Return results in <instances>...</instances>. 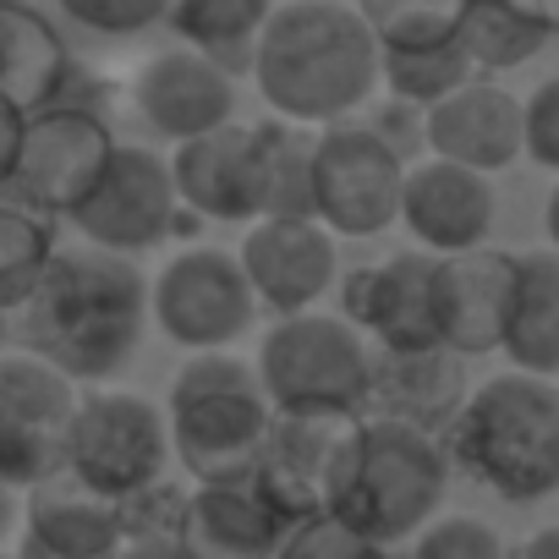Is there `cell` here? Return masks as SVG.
<instances>
[{
	"label": "cell",
	"mask_w": 559,
	"mask_h": 559,
	"mask_svg": "<svg viewBox=\"0 0 559 559\" xmlns=\"http://www.w3.org/2000/svg\"><path fill=\"white\" fill-rule=\"evenodd\" d=\"M148 330V280L138 258L105 247H61L17 308V341L28 357L50 362L72 384H110L132 368Z\"/></svg>",
	"instance_id": "obj_1"
},
{
	"label": "cell",
	"mask_w": 559,
	"mask_h": 559,
	"mask_svg": "<svg viewBox=\"0 0 559 559\" xmlns=\"http://www.w3.org/2000/svg\"><path fill=\"white\" fill-rule=\"evenodd\" d=\"M252 83L263 105L292 127L352 121L379 88V39L357 7L341 0H292L274 7L258 50Z\"/></svg>",
	"instance_id": "obj_2"
},
{
	"label": "cell",
	"mask_w": 559,
	"mask_h": 559,
	"mask_svg": "<svg viewBox=\"0 0 559 559\" xmlns=\"http://www.w3.org/2000/svg\"><path fill=\"white\" fill-rule=\"evenodd\" d=\"M439 444L450 466L510 504L559 493V379L515 368L483 379Z\"/></svg>",
	"instance_id": "obj_3"
},
{
	"label": "cell",
	"mask_w": 559,
	"mask_h": 559,
	"mask_svg": "<svg viewBox=\"0 0 559 559\" xmlns=\"http://www.w3.org/2000/svg\"><path fill=\"white\" fill-rule=\"evenodd\" d=\"M444 488H450V455L433 433L362 417L330 515H341L352 532H362L379 548H401L439 515Z\"/></svg>",
	"instance_id": "obj_4"
},
{
	"label": "cell",
	"mask_w": 559,
	"mask_h": 559,
	"mask_svg": "<svg viewBox=\"0 0 559 559\" xmlns=\"http://www.w3.org/2000/svg\"><path fill=\"white\" fill-rule=\"evenodd\" d=\"M269 417H274V406L258 384V368L230 352L187 357L165 395L170 450L192 483L247 477L263 450Z\"/></svg>",
	"instance_id": "obj_5"
},
{
	"label": "cell",
	"mask_w": 559,
	"mask_h": 559,
	"mask_svg": "<svg viewBox=\"0 0 559 559\" xmlns=\"http://www.w3.org/2000/svg\"><path fill=\"white\" fill-rule=\"evenodd\" d=\"M258 384L274 412H352L368 417L373 346L341 313L274 319L258 341Z\"/></svg>",
	"instance_id": "obj_6"
},
{
	"label": "cell",
	"mask_w": 559,
	"mask_h": 559,
	"mask_svg": "<svg viewBox=\"0 0 559 559\" xmlns=\"http://www.w3.org/2000/svg\"><path fill=\"white\" fill-rule=\"evenodd\" d=\"M176 461L170 450V423L165 406L132 390H88L78 395L72 428H67V466L83 488L127 504L132 493L165 483V466Z\"/></svg>",
	"instance_id": "obj_7"
},
{
	"label": "cell",
	"mask_w": 559,
	"mask_h": 559,
	"mask_svg": "<svg viewBox=\"0 0 559 559\" xmlns=\"http://www.w3.org/2000/svg\"><path fill=\"white\" fill-rule=\"evenodd\" d=\"M148 319H154V330L170 346H181L187 357H203V352L236 346L252 330L258 297L247 286L236 252H225V247H181L148 280Z\"/></svg>",
	"instance_id": "obj_8"
},
{
	"label": "cell",
	"mask_w": 559,
	"mask_h": 559,
	"mask_svg": "<svg viewBox=\"0 0 559 559\" xmlns=\"http://www.w3.org/2000/svg\"><path fill=\"white\" fill-rule=\"evenodd\" d=\"M116 148L121 143L99 110L50 105V110L28 116V127H23V148H17L7 198H17L23 209H34L45 219H72L105 181Z\"/></svg>",
	"instance_id": "obj_9"
},
{
	"label": "cell",
	"mask_w": 559,
	"mask_h": 559,
	"mask_svg": "<svg viewBox=\"0 0 559 559\" xmlns=\"http://www.w3.org/2000/svg\"><path fill=\"white\" fill-rule=\"evenodd\" d=\"M406 159L368 127L335 121L313 138V214L346 241H368L401 219Z\"/></svg>",
	"instance_id": "obj_10"
},
{
	"label": "cell",
	"mask_w": 559,
	"mask_h": 559,
	"mask_svg": "<svg viewBox=\"0 0 559 559\" xmlns=\"http://www.w3.org/2000/svg\"><path fill=\"white\" fill-rule=\"evenodd\" d=\"M357 433H362V417L352 412H274L247 477L292 526L330 515V499Z\"/></svg>",
	"instance_id": "obj_11"
},
{
	"label": "cell",
	"mask_w": 559,
	"mask_h": 559,
	"mask_svg": "<svg viewBox=\"0 0 559 559\" xmlns=\"http://www.w3.org/2000/svg\"><path fill=\"white\" fill-rule=\"evenodd\" d=\"M78 384L28 352L0 357V483L28 493L67 466Z\"/></svg>",
	"instance_id": "obj_12"
},
{
	"label": "cell",
	"mask_w": 559,
	"mask_h": 559,
	"mask_svg": "<svg viewBox=\"0 0 559 559\" xmlns=\"http://www.w3.org/2000/svg\"><path fill=\"white\" fill-rule=\"evenodd\" d=\"M78 236L88 247L121 252V258H143L154 247H165L181 225V198L170 181V159L138 143H121L105 181L94 187V198L72 214Z\"/></svg>",
	"instance_id": "obj_13"
},
{
	"label": "cell",
	"mask_w": 559,
	"mask_h": 559,
	"mask_svg": "<svg viewBox=\"0 0 559 559\" xmlns=\"http://www.w3.org/2000/svg\"><path fill=\"white\" fill-rule=\"evenodd\" d=\"M433 269H439V258L423 252V247L346 269L341 274V319L373 352H428V346H439Z\"/></svg>",
	"instance_id": "obj_14"
},
{
	"label": "cell",
	"mask_w": 559,
	"mask_h": 559,
	"mask_svg": "<svg viewBox=\"0 0 559 559\" xmlns=\"http://www.w3.org/2000/svg\"><path fill=\"white\" fill-rule=\"evenodd\" d=\"M236 258L258 308L274 319L313 313V302L341 286V236L319 219H258L247 225Z\"/></svg>",
	"instance_id": "obj_15"
},
{
	"label": "cell",
	"mask_w": 559,
	"mask_h": 559,
	"mask_svg": "<svg viewBox=\"0 0 559 559\" xmlns=\"http://www.w3.org/2000/svg\"><path fill=\"white\" fill-rule=\"evenodd\" d=\"M510 292H515V252H504V247H477V252L439 258V269H433L439 346L466 357V362L499 352Z\"/></svg>",
	"instance_id": "obj_16"
},
{
	"label": "cell",
	"mask_w": 559,
	"mask_h": 559,
	"mask_svg": "<svg viewBox=\"0 0 559 559\" xmlns=\"http://www.w3.org/2000/svg\"><path fill=\"white\" fill-rule=\"evenodd\" d=\"M132 105L154 138L192 143L236 121V78L181 45L143 61V72L132 78Z\"/></svg>",
	"instance_id": "obj_17"
},
{
	"label": "cell",
	"mask_w": 559,
	"mask_h": 559,
	"mask_svg": "<svg viewBox=\"0 0 559 559\" xmlns=\"http://www.w3.org/2000/svg\"><path fill=\"white\" fill-rule=\"evenodd\" d=\"M401 225L433 258L477 252V247H488V230H493V187H488V176L428 154V159L406 165Z\"/></svg>",
	"instance_id": "obj_18"
},
{
	"label": "cell",
	"mask_w": 559,
	"mask_h": 559,
	"mask_svg": "<svg viewBox=\"0 0 559 559\" xmlns=\"http://www.w3.org/2000/svg\"><path fill=\"white\" fill-rule=\"evenodd\" d=\"M472 395L466 357L428 346V352H373V390H368V417L401 423L417 433L444 439L450 423L461 417Z\"/></svg>",
	"instance_id": "obj_19"
},
{
	"label": "cell",
	"mask_w": 559,
	"mask_h": 559,
	"mask_svg": "<svg viewBox=\"0 0 559 559\" xmlns=\"http://www.w3.org/2000/svg\"><path fill=\"white\" fill-rule=\"evenodd\" d=\"M428 154L466 165L477 176L504 170L526 154V121H521V99L488 78H472L466 88H455L444 105L428 110Z\"/></svg>",
	"instance_id": "obj_20"
},
{
	"label": "cell",
	"mask_w": 559,
	"mask_h": 559,
	"mask_svg": "<svg viewBox=\"0 0 559 559\" xmlns=\"http://www.w3.org/2000/svg\"><path fill=\"white\" fill-rule=\"evenodd\" d=\"M286 532L292 521L252 488V477H230V483H192L176 537L187 559H274Z\"/></svg>",
	"instance_id": "obj_21"
},
{
	"label": "cell",
	"mask_w": 559,
	"mask_h": 559,
	"mask_svg": "<svg viewBox=\"0 0 559 559\" xmlns=\"http://www.w3.org/2000/svg\"><path fill=\"white\" fill-rule=\"evenodd\" d=\"M170 181L181 214L219 225H258V170H252V127L230 121L209 138L170 148Z\"/></svg>",
	"instance_id": "obj_22"
},
{
	"label": "cell",
	"mask_w": 559,
	"mask_h": 559,
	"mask_svg": "<svg viewBox=\"0 0 559 559\" xmlns=\"http://www.w3.org/2000/svg\"><path fill=\"white\" fill-rule=\"evenodd\" d=\"M23 537L45 543L67 559H121V504L83 488L72 472H56L50 483L23 493Z\"/></svg>",
	"instance_id": "obj_23"
},
{
	"label": "cell",
	"mask_w": 559,
	"mask_h": 559,
	"mask_svg": "<svg viewBox=\"0 0 559 559\" xmlns=\"http://www.w3.org/2000/svg\"><path fill=\"white\" fill-rule=\"evenodd\" d=\"M72 88V56L56 23L34 7H0V99L23 116H39L50 105H67Z\"/></svg>",
	"instance_id": "obj_24"
},
{
	"label": "cell",
	"mask_w": 559,
	"mask_h": 559,
	"mask_svg": "<svg viewBox=\"0 0 559 559\" xmlns=\"http://www.w3.org/2000/svg\"><path fill=\"white\" fill-rule=\"evenodd\" d=\"M499 352L510 357L515 373L559 379V252L548 247L515 252V292Z\"/></svg>",
	"instance_id": "obj_25"
},
{
	"label": "cell",
	"mask_w": 559,
	"mask_h": 559,
	"mask_svg": "<svg viewBox=\"0 0 559 559\" xmlns=\"http://www.w3.org/2000/svg\"><path fill=\"white\" fill-rule=\"evenodd\" d=\"M313 138L292 121H252V170H258V219H319L313 214Z\"/></svg>",
	"instance_id": "obj_26"
},
{
	"label": "cell",
	"mask_w": 559,
	"mask_h": 559,
	"mask_svg": "<svg viewBox=\"0 0 559 559\" xmlns=\"http://www.w3.org/2000/svg\"><path fill=\"white\" fill-rule=\"evenodd\" d=\"M274 17V0H176L170 28L187 39V50L209 56L219 72H252V50Z\"/></svg>",
	"instance_id": "obj_27"
},
{
	"label": "cell",
	"mask_w": 559,
	"mask_h": 559,
	"mask_svg": "<svg viewBox=\"0 0 559 559\" xmlns=\"http://www.w3.org/2000/svg\"><path fill=\"white\" fill-rule=\"evenodd\" d=\"M554 34L537 28L532 17H521L510 0H466L461 17V50L472 56L477 72H515L526 67Z\"/></svg>",
	"instance_id": "obj_28"
},
{
	"label": "cell",
	"mask_w": 559,
	"mask_h": 559,
	"mask_svg": "<svg viewBox=\"0 0 559 559\" xmlns=\"http://www.w3.org/2000/svg\"><path fill=\"white\" fill-rule=\"evenodd\" d=\"M56 252H61V241L45 214L23 209L17 198H0V308L17 313L28 302Z\"/></svg>",
	"instance_id": "obj_29"
},
{
	"label": "cell",
	"mask_w": 559,
	"mask_h": 559,
	"mask_svg": "<svg viewBox=\"0 0 559 559\" xmlns=\"http://www.w3.org/2000/svg\"><path fill=\"white\" fill-rule=\"evenodd\" d=\"M477 78L472 56L455 45H428V50H379V83L390 88V99L433 110L444 105L455 88H466Z\"/></svg>",
	"instance_id": "obj_30"
},
{
	"label": "cell",
	"mask_w": 559,
	"mask_h": 559,
	"mask_svg": "<svg viewBox=\"0 0 559 559\" xmlns=\"http://www.w3.org/2000/svg\"><path fill=\"white\" fill-rule=\"evenodd\" d=\"M357 12L373 28L379 50H428L461 39L466 0H357Z\"/></svg>",
	"instance_id": "obj_31"
},
{
	"label": "cell",
	"mask_w": 559,
	"mask_h": 559,
	"mask_svg": "<svg viewBox=\"0 0 559 559\" xmlns=\"http://www.w3.org/2000/svg\"><path fill=\"white\" fill-rule=\"evenodd\" d=\"M406 559H510V548H504V537H499L488 521H477V515H433V521L412 537Z\"/></svg>",
	"instance_id": "obj_32"
},
{
	"label": "cell",
	"mask_w": 559,
	"mask_h": 559,
	"mask_svg": "<svg viewBox=\"0 0 559 559\" xmlns=\"http://www.w3.org/2000/svg\"><path fill=\"white\" fill-rule=\"evenodd\" d=\"M274 559H390V548L368 543L341 515H313V521H297L286 532V543H280Z\"/></svg>",
	"instance_id": "obj_33"
},
{
	"label": "cell",
	"mask_w": 559,
	"mask_h": 559,
	"mask_svg": "<svg viewBox=\"0 0 559 559\" xmlns=\"http://www.w3.org/2000/svg\"><path fill=\"white\" fill-rule=\"evenodd\" d=\"M56 7L88 34L132 39V34H148L154 23H170L176 0H56Z\"/></svg>",
	"instance_id": "obj_34"
},
{
	"label": "cell",
	"mask_w": 559,
	"mask_h": 559,
	"mask_svg": "<svg viewBox=\"0 0 559 559\" xmlns=\"http://www.w3.org/2000/svg\"><path fill=\"white\" fill-rule=\"evenodd\" d=\"M521 121H526V159H537L543 170H559V78L537 83L521 99Z\"/></svg>",
	"instance_id": "obj_35"
},
{
	"label": "cell",
	"mask_w": 559,
	"mask_h": 559,
	"mask_svg": "<svg viewBox=\"0 0 559 559\" xmlns=\"http://www.w3.org/2000/svg\"><path fill=\"white\" fill-rule=\"evenodd\" d=\"M368 127L406 159V165H417V159H428V110H417V105H401V99H390V105H379L373 116H368Z\"/></svg>",
	"instance_id": "obj_36"
},
{
	"label": "cell",
	"mask_w": 559,
	"mask_h": 559,
	"mask_svg": "<svg viewBox=\"0 0 559 559\" xmlns=\"http://www.w3.org/2000/svg\"><path fill=\"white\" fill-rule=\"evenodd\" d=\"M23 127H28V116H23L17 105H7V99H0V192L12 187V170H17V148H23Z\"/></svg>",
	"instance_id": "obj_37"
},
{
	"label": "cell",
	"mask_w": 559,
	"mask_h": 559,
	"mask_svg": "<svg viewBox=\"0 0 559 559\" xmlns=\"http://www.w3.org/2000/svg\"><path fill=\"white\" fill-rule=\"evenodd\" d=\"M121 559H187V548L176 532H154V537H127Z\"/></svg>",
	"instance_id": "obj_38"
},
{
	"label": "cell",
	"mask_w": 559,
	"mask_h": 559,
	"mask_svg": "<svg viewBox=\"0 0 559 559\" xmlns=\"http://www.w3.org/2000/svg\"><path fill=\"white\" fill-rule=\"evenodd\" d=\"M510 559H559V526H537L526 543H515Z\"/></svg>",
	"instance_id": "obj_39"
},
{
	"label": "cell",
	"mask_w": 559,
	"mask_h": 559,
	"mask_svg": "<svg viewBox=\"0 0 559 559\" xmlns=\"http://www.w3.org/2000/svg\"><path fill=\"white\" fill-rule=\"evenodd\" d=\"M12 532H23V493L0 483V548H7Z\"/></svg>",
	"instance_id": "obj_40"
},
{
	"label": "cell",
	"mask_w": 559,
	"mask_h": 559,
	"mask_svg": "<svg viewBox=\"0 0 559 559\" xmlns=\"http://www.w3.org/2000/svg\"><path fill=\"white\" fill-rule=\"evenodd\" d=\"M510 7H515L521 17H532L537 28H548V34H559V0H510Z\"/></svg>",
	"instance_id": "obj_41"
},
{
	"label": "cell",
	"mask_w": 559,
	"mask_h": 559,
	"mask_svg": "<svg viewBox=\"0 0 559 559\" xmlns=\"http://www.w3.org/2000/svg\"><path fill=\"white\" fill-rule=\"evenodd\" d=\"M543 230H548V252H559V181H554V192L543 198Z\"/></svg>",
	"instance_id": "obj_42"
},
{
	"label": "cell",
	"mask_w": 559,
	"mask_h": 559,
	"mask_svg": "<svg viewBox=\"0 0 559 559\" xmlns=\"http://www.w3.org/2000/svg\"><path fill=\"white\" fill-rule=\"evenodd\" d=\"M12 554H17V559H67V554H50L45 543H34V537H23V532H17V548H12Z\"/></svg>",
	"instance_id": "obj_43"
},
{
	"label": "cell",
	"mask_w": 559,
	"mask_h": 559,
	"mask_svg": "<svg viewBox=\"0 0 559 559\" xmlns=\"http://www.w3.org/2000/svg\"><path fill=\"white\" fill-rule=\"evenodd\" d=\"M7 335H12V308H0V357H7Z\"/></svg>",
	"instance_id": "obj_44"
},
{
	"label": "cell",
	"mask_w": 559,
	"mask_h": 559,
	"mask_svg": "<svg viewBox=\"0 0 559 559\" xmlns=\"http://www.w3.org/2000/svg\"><path fill=\"white\" fill-rule=\"evenodd\" d=\"M0 7H34V0H0Z\"/></svg>",
	"instance_id": "obj_45"
},
{
	"label": "cell",
	"mask_w": 559,
	"mask_h": 559,
	"mask_svg": "<svg viewBox=\"0 0 559 559\" xmlns=\"http://www.w3.org/2000/svg\"><path fill=\"white\" fill-rule=\"evenodd\" d=\"M0 559H17V554H7V548H0Z\"/></svg>",
	"instance_id": "obj_46"
},
{
	"label": "cell",
	"mask_w": 559,
	"mask_h": 559,
	"mask_svg": "<svg viewBox=\"0 0 559 559\" xmlns=\"http://www.w3.org/2000/svg\"><path fill=\"white\" fill-rule=\"evenodd\" d=\"M341 7H357V0H341Z\"/></svg>",
	"instance_id": "obj_47"
}]
</instances>
